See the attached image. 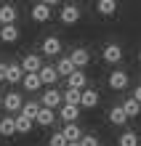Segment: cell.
Wrapping results in <instances>:
<instances>
[{
    "label": "cell",
    "mask_w": 141,
    "mask_h": 146,
    "mask_svg": "<svg viewBox=\"0 0 141 146\" xmlns=\"http://www.w3.org/2000/svg\"><path fill=\"white\" fill-rule=\"evenodd\" d=\"M59 19H61V24H67V27H72V24H77V21H80V8H77L75 3H67L64 8H61Z\"/></svg>",
    "instance_id": "cell-1"
},
{
    "label": "cell",
    "mask_w": 141,
    "mask_h": 146,
    "mask_svg": "<svg viewBox=\"0 0 141 146\" xmlns=\"http://www.w3.org/2000/svg\"><path fill=\"white\" fill-rule=\"evenodd\" d=\"M40 104H43V106H51V109H59L61 104H64V93H59L56 88H48V90L40 96Z\"/></svg>",
    "instance_id": "cell-2"
},
{
    "label": "cell",
    "mask_w": 141,
    "mask_h": 146,
    "mask_svg": "<svg viewBox=\"0 0 141 146\" xmlns=\"http://www.w3.org/2000/svg\"><path fill=\"white\" fill-rule=\"evenodd\" d=\"M101 58H104L107 64H120V61H122V48L117 45V42H109V45L101 50Z\"/></svg>",
    "instance_id": "cell-3"
},
{
    "label": "cell",
    "mask_w": 141,
    "mask_h": 146,
    "mask_svg": "<svg viewBox=\"0 0 141 146\" xmlns=\"http://www.w3.org/2000/svg\"><path fill=\"white\" fill-rule=\"evenodd\" d=\"M80 109H83V106H77V104H61V106H59V117L64 119V122H77Z\"/></svg>",
    "instance_id": "cell-4"
},
{
    "label": "cell",
    "mask_w": 141,
    "mask_h": 146,
    "mask_svg": "<svg viewBox=\"0 0 141 146\" xmlns=\"http://www.w3.org/2000/svg\"><path fill=\"white\" fill-rule=\"evenodd\" d=\"M29 16H32V21H40V24H43V21H48V19H51V5L40 0V3H35V5H32Z\"/></svg>",
    "instance_id": "cell-5"
},
{
    "label": "cell",
    "mask_w": 141,
    "mask_h": 146,
    "mask_svg": "<svg viewBox=\"0 0 141 146\" xmlns=\"http://www.w3.org/2000/svg\"><path fill=\"white\" fill-rule=\"evenodd\" d=\"M19 19V8L11 3H0V24H13Z\"/></svg>",
    "instance_id": "cell-6"
},
{
    "label": "cell",
    "mask_w": 141,
    "mask_h": 146,
    "mask_svg": "<svg viewBox=\"0 0 141 146\" xmlns=\"http://www.w3.org/2000/svg\"><path fill=\"white\" fill-rule=\"evenodd\" d=\"M53 119H56V109H51V106H40L37 117H35V122H37L40 127H51V125H53Z\"/></svg>",
    "instance_id": "cell-7"
},
{
    "label": "cell",
    "mask_w": 141,
    "mask_h": 146,
    "mask_svg": "<svg viewBox=\"0 0 141 146\" xmlns=\"http://www.w3.org/2000/svg\"><path fill=\"white\" fill-rule=\"evenodd\" d=\"M21 85H24V90H29V93H37V90L43 88L40 72H27V74H24V80H21Z\"/></svg>",
    "instance_id": "cell-8"
},
{
    "label": "cell",
    "mask_w": 141,
    "mask_h": 146,
    "mask_svg": "<svg viewBox=\"0 0 141 146\" xmlns=\"http://www.w3.org/2000/svg\"><path fill=\"white\" fill-rule=\"evenodd\" d=\"M3 106L11 111V114H16V111H21L24 106V101H21V93H5V98H3Z\"/></svg>",
    "instance_id": "cell-9"
},
{
    "label": "cell",
    "mask_w": 141,
    "mask_h": 146,
    "mask_svg": "<svg viewBox=\"0 0 141 146\" xmlns=\"http://www.w3.org/2000/svg\"><path fill=\"white\" fill-rule=\"evenodd\" d=\"M128 82H130V80H128V72H120V69H117V72L109 74V88H112V90H125Z\"/></svg>",
    "instance_id": "cell-10"
},
{
    "label": "cell",
    "mask_w": 141,
    "mask_h": 146,
    "mask_svg": "<svg viewBox=\"0 0 141 146\" xmlns=\"http://www.w3.org/2000/svg\"><path fill=\"white\" fill-rule=\"evenodd\" d=\"M24 66L21 64H8V72H5V82H11V85H16V82H21L24 80Z\"/></svg>",
    "instance_id": "cell-11"
},
{
    "label": "cell",
    "mask_w": 141,
    "mask_h": 146,
    "mask_svg": "<svg viewBox=\"0 0 141 146\" xmlns=\"http://www.w3.org/2000/svg\"><path fill=\"white\" fill-rule=\"evenodd\" d=\"M0 40H3V42H16V40H19V27H16V21L0 27Z\"/></svg>",
    "instance_id": "cell-12"
},
{
    "label": "cell",
    "mask_w": 141,
    "mask_h": 146,
    "mask_svg": "<svg viewBox=\"0 0 141 146\" xmlns=\"http://www.w3.org/2000/svg\"><path fill=\"white\" fill-rule=\"evenodd\" d=\"M40 50H43L45 56H59V53H61V40H59V37H45Z\"/></svg>",
    "instance_id": "cell-13"
},
{
    "label": "cell",
    "mask_w": 141,
    "mask_h": 146,
    "mask_svg": "<svg viewBox=\"0 0 141 146\" xmlns=\"http://www.w3.org/2000/svg\"><path fill=\"white\" fill-rule=\"evenodd\" d=\"M69 56H72V61H75V66H77V69H83V66H88V64H91V53H88L85 48H75Z\"/></svg>",
    "instance_id": "cell-14"
},
{
    "label": "cell",
    "mask_w": 141,
    "mask_h": 146,
    "mask_svg": "<svg viewBox=\"0 0 141 146\" xmlns=\"http://www.w3.org/2000/svg\"><path fill=\"white\" fill-rule=\"evenodd\" d=\"M59 77H61V74H59L56 66H45V64L40 66V80H43V85H53Z\"/></svg>",
    "instance_id": "cell-15"
},
{
    "label": "cell",
    "mask_w": 141,
    "mask_h": 146,
    "mask_svg": "<svg viewBox=\"0 0 141 146\" xmlns=\"http://www.w3.org/2000/svg\"><path fill=\"white\" fill-rule=\"evenodd\" d=\"M128 119H130V117H128V111L122 109V106H112V109H109V122H112V125L120 127V125H125Z\"/></svg>",
    "instance_id": "cell-16"
},
{
    "label": "cell",
    "mask_w": 141,
    "mask_h": 146,
    "mask_svg": "<svg viewBox=\"0 0 141 146\" xmlns=\"http://www.w3.org/2000/svg\"><path fill=\"white\" fill-rule=\"evenodd\" d=\"M80 106H83V109H93V106H99V93H96V90H91V88H83Z\"/></svg>",
    "instance_id": "cell-17"
},
{
    "label": "cell",
    "mask_w": 141,
    "mask_h": 146,
    "mask_svg": "<svg viewBox=\"0 0 141 146\" xmlns=\"http://www.w3.org/2000/svg\"><path fill=\"white\" fill-rule=\"evenodd\" d=\"M67 85H69V88H85V85H88V77H85V72H80V69H75L72 74H69L67 77Z\"/></svg>",
    "instance_id": "cell-18"
},
{
    "label": "cell",
    "mask_w": 141,
    "mask_h": 146,
    "mask_svg": "<svg viewBox=\"0 0 141 146\" xmlns=\"http://www.w3.org/2000/svg\"><path fill=\"white\" fill-rule=\"evenodd\" d=\"M32 122H35L32 117H27V114H21V111H19V114H16V133L27 135V133L32 130Z\"/></svg>",
    "instance_id": "cell-19"
},
{
    "label": "cell",
    "mask_w": 141,
    "mask_h": 146,
    "mask_svg": "<svg viewBox=\"0 0 141 146\" xmlns=\"http://www.w3.org/2000/svg\"><path fill=\"white\" fill-rule=\"evenodd\" d=\"M56 69H59V74H61V77H69V74L77 69V66H75V61H72V56H64V58H59Z\"/></svg>",
    "instance_id": "cell-20"
},
{
    "label": "cell",
    "mask_w": 141,
    "mask_h": 146,
    "mask_svg": "<svg viewBox=\"0 0 141 146\" xmlns=\"http://www.w3.org/2000/svg\"><path fill=\"white\" fill-rule=\"evenodd\" d=\"M21 66H24V72H40V66H43V58H40V56H35V53H29V56H24Z\"/></svg>",
    "instance_id": "cell-21"
},
{
    "label": "cell",
    "mask_w": 141,
    "mask_h": 146,
    "mask_svg": "<svg viewBox=\"0 0 141 146\" xmlns=\"http://www.w3.org/2000/svg\"><path fill=\"white\" fill-rule=\"evenodd\" d=\"M0 135H16V117H3L0 119Z\"/></svg>",
    "instance_id": "cell-22"
},
{
    "label": "cell",
    "mask_w": 141,
    "mask_h": 146,
    "mask_svg": "<svg viewBox=\"0 0 141 146\" xmlns=\"http://www.w3.org/2000/svg\"><path fill=\"white\" fill-rule=\"evenodd\" d=\"M96 11L101 16H112L117 11V0H99V3H96Z\"/></svg>",
    "instance_id": "cell-23"
},
{
    "label": "cell",
    "mask_w": 141,
    "mask_h": 146,
    "mask_svg": "<svg viewBox=\"0 0 141 146\" xmlns=\"http://www.w3.org/2000/svg\"><path fill=\"white\" fill-rule=\"evenodd\" d=\"M61 133L67 135V141H80L83 138V130H80V125H77V122H67V127Z\"/></svg>",
    "instance_id": "cell-24"
},
{
    "label": "cell",
    "mask_w": 141,
    "mask_h": 146,
    "mask_svg": "<svg viewBox=\"0 0 141 146\" xmlns=\"http://www.w3.org/2000/svg\"><path fill=\"white\" fill-rule=\"evenodd\" d=\"M122 109L128 111V117H138V111H141V101H138V98H125V101H122Z\"/></svg>",
    "instance_id": "cell-25"
},
{
    "label": "cell",
    "mask_w": 141,
    "mask_h": 146,
    "mask_svg": "<svg viewBox=\"0 0 141 146\" xmlns=\"http://www.w3.org/2000/svg\"><path fill=\"white\" fill-rule=\"evenodd\" d=\"M117 146H138V133H133V130H125L117 138Z\"/></svg>",
    "instance_id": "cell-26"
},
{
    "label": "cell",
    "mask_w": 141,
    "mask_h": 146,
    "mask_svg": "<svg viewBox=\"0 0 141 146\" xmlns=\"http://www.w3.org/2000/svg\"><path fill=\"white\" fill-rule=\"evenodd\" d=\"M80 98H83L80 88H67L64 90V104H77V106H80Z\"/></svg>",
    "instance_id": "cell-27"
},
{
    "label": "cell",
    "mask_w": 141,
    "mask_h": 146,
    "mask_svg": "<svg viewBox=\"0 0 141 146\" xmlns=\"http://www.w3.org/2000/svg\"><path fill=\"white\" fill-rule=\"evenodd\" d=\"M40 106L43 104H37V101H27V104L21 106V114H27V117L35 119V117H37V111H40Z\"/></svg>",
    "instance_id": "cell-28"
},
{
    "label": "cell",
    "mask_w": 141,
    "mask_h": 146,
    "mask_svg": "<svg viewBox=\"0 0 141 146\" xmlns=\"http://www.w3.org/2000/svg\"><path fill=\"white\" fill-rule=\"evenodd\" d=\"M69 141H67V135L64 133H53L51 135V141H48V146H67Z\"/></svg>",
    "instance_id": "cell-29"
},
{
    "label": "cell",
    "mask_w": 141,
    "mask_h": 146,
    "mask_svg": "<svg viewBox=\"0 0 141 146\" xmlns=\"http://www.w3.org/2000/svg\"><path fill=\"white\" fill-rule=\"evenodd\" d=\"M80 146H99V138H96V135H83Z\"/></svg>",
    "instance_id": "cell-30"
},
{
    "label": "cell",
    "mask_w": 141,
    "mask_h": 146,
    "mask_svg": "<svg viewBox=\"0 0 141 146\" xmlns=\"http://www.w3.org/2000/svg\"><path fill=\"white\" fill-rule=\"evenodd\" d=\"M5 72H8V64H3V61H0V82L5 80Z\"/></svg>",
    "instance_id": "cell-31"
},
{
    "label": "cell",
    "mask_w": 141,
    "mask_h": 146,
    "mask_svg": "<svg viewBox=\"0 0 141 146\" xmlns=\"http://www.w3.org/2000/svg\"><path fill=\"white\" fill-rule=\"evenodd\" d=\"M133 98H138V101H141V85H138V88L133 90Z\"/></svg>",
    "instance_id": "cell-32"
},
{
    "label": "cell",
    "mask_w": 141,
    "mask_h": 146,
    "mask_svg": "<svg viewBox=\"0 0 141 146\" xmlns=\"http://www.w3.org/2000/svg\"><path fill=\"white\" fill-rule=\"evenodd\" d=\"M43 3H48L51 8H53V5H59V3H61V0H43Z\"/></svg>",
    "instance_id": "cell-33"
},
{
    "label": "cell",
    "mask_w": 141,
    "mask_h": 146,
    "mask_svg": "<svg viewBox=\"0 0 141 146\" xmlns=\"http://www.w3.org/2000/svg\"><path fill=\"white\" fill-rule=\"evenodd\" d=\"M67 146H80V141H69V143H67Z\"/></svg>",
    "instance_id": "cell-34"
},
{
    "label": "cell",
    "mask_w": 141,
    "mask_h": 146,
    "mask_svg": "<svg viewBox=\"0 0 141 146\" xmlns=\"http://www.w3.org/2000/svg\"><path fill=\"white\" fill-rule=\"evenodd\" d=\"M138 61H141V53H138Z\"/></svg>",
    "instance_id": "cell-35"
},
{
    "label": "cell",
    "mask_w": 141,
    "mask_h": 146,
    "mask_svg": "<svg viewBox=\"0 0 141 146\" xmlns=\"http://www.w3.org/2000/svg\"><path fill=\"white\" fill-rule=\"evenodd\" d=\"M0 106H3V101H0Z\"/></svg>",
    "instance_id": "cell-36"
},
{
    "label": "cell",
    "mask_w": 141,
    "mask_h": 146,
    "mask_svg": "<svg viewBox=\"0 0 141 146\" xmlns=\"http://www.w3.org/2000/svg\"><path fill=\"white\" fill-rule=\"evenodd\" d=\"M0 3H3V0H0Z\"/></svg>",
    "instance_id": "cell-37"
},
{
    "label": "cell",
    "mask_w": 141,
    "mask_h": 146,
    "mask_svg": "<svg viewBox=\"0 0 141 146\" xmlns=\"http://www.w3.org/2000/svg\"><path fill=\"white\" fill-rule=\"evenodd\" d=\"M0 27H3V24H0Z\"/></svg>",
    "instance_id": "cell-38"
}]
</instances>
